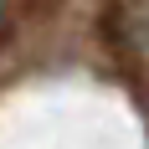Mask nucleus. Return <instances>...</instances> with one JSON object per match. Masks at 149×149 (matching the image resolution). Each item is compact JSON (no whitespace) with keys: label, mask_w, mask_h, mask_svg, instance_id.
<instances>
[{"label":"nucleus","mask_w":149,"mask_h":149,"mask_svg":"<svg viewBox=\"0 0 149 149\" xmlns=\"http://www.w3.org/2000/svg\"><path fill=\"white\" fill-rule=\"evenodd\" d=\"M108 36H113V52L123 57V72L134 77V88L149 93V0H113Z\"/></svg>","instance_id":"obj_1"},{"label":"nucleus","mask_w":149,"mask_h":149,"mask_svg":"<svg viewBox=\"0 0 149 149\" xmlns=\"http://www.w3.org/2000/svg\"><path fill=\"white\" fill-rule=\"evenodd\" d=\"M0 26H5V0H0Z\"/></svg>","instance_id":"obj_2"}]
</instances>
